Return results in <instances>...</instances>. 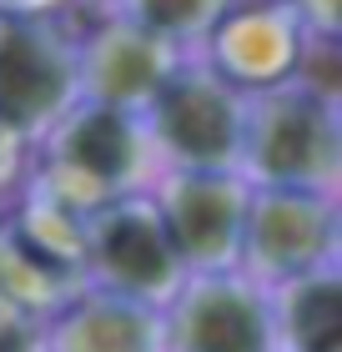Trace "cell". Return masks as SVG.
Segmentation results:
<instances>
[{"label": "cell", "mask_w": 342, "mask_h": 352, "mask_svg": "<svg viewBox=\"0 0 342 352\" xmlns=\"http://www.w3.org/2000/svg\"><path fill=\"white\" fill-rule=\"evenodd\" d=\"M337 101L312 81L267 86L262 96L242 101V146L237 162L267 186H307L328 191L337 176Z\"/></svg>", "instance_id": "obj_1"}, {"label": "cell", "mask_w": 342, "mask_h": 352, "mask_svg": "<svg viewBox=\"0 0 342 352\" xmlns=\"http://www.w3.org/2000/svg\"><path fill=\"white\" fill-rule=\"evenodd\" d=\"M151 136L182 171H232L242 146V96L202 66H171L146 96Z\"/></svg>", "instance_id": "obj_2"}, {"label": "cell", "mask_w": 342, "mask_h": 352, "mask_svg": "<svg viewBox=\"0 0 342 352\" xmlns=\"http://www.w3.org/2000/svg\"><path fill=\"white\" fill-rule=\"evenodd\" d=\"M76 91V51L30 15H0V131L36 136Z\"/></svg>", "instance_id": "obj_3"}, {"label": "cell", "mask_w": 342, "mask_h": 352, "mask_svg": "<svg viewBox=\"0 0 342 352\" xmlns=\"http://www.w3.org/2000/svg\"><path fill=\"white\" fill-rule=\"evenodd\" d=\"M337 242V217L328 191H307V186H267L257 191L242 212V247L257 272L267 277H302L317 272L332 257Z\"/></svg>", "instance_id": "obj_4"}, {"label": "cell", "mask_w": 342, "mask_h": 352, "mask_svg": "<svg viewBox=\"0 0 342 352\" xmlns=\"http://www.w3.org/2000/svg\"><path fill=\"white\" fill-rule=\"evenodd\" d=\"M86 262L106 292L136 302L167 297L182 277V262L167 242L161 217L141 201H101L86 232Z\"/></svg>", "instance_id": "obj_5"}, {"label": "cell", "mask_w": 342, "mask_h": 352, "mask_svg": "<svg viewBox=\"0 0 342 352\" xmlns=\"http://www.w3.org/2000/svg\"><path fill=\"white\" fill-rule=\"evenodd\" d=\"M242 212H247V191L232 171H176L156 206L176 262L197 272H217L237 257Z\"/></svg>", "instance_id": "obj_6"}, {"label": "cell", "mask_w": 342, "mask_h": 352, "mask_svg": "<svg viewBox=\"0 0 342 352\" xmlns=\"http://www.w3.org/2000/svg\"><path fill=\"white\" fill-rule=\"evenodd\" d=\"M171 352H272L267 302L247 282L202 272L171 307Z\"/></svg>", "instance_id": "obj_7"}, {"label": "cell", "mask_w": 342, "mask_h": 352, "mask_svg": "<svg viewBox=\"0 0 342 352\" xmlns=\"http://www.w3.org/2000/svg\"><path fill=\"white\" fill-rule=\"evenodd\" d=\"M141 126L131 121V111L86 101L76 116L56 121V146L51 162L56 171L86 182L101 197H116L121 186H131V176L141 171Z\"/></svg>", "instance_id": "obj_8"}, {"label": "cell", "mask_w": 342, "mask_h": 352, "mask_svg": "<svg viewBox=\"0 0 342 352\" xmlns=\"http://www.w3.org/2000/svg\"><path fill=\"white\" fill-rule=\"evenodd\" d=\"M167 71H171L167 45L156 36H146V30H136L131 21L106 25L76 56V81H86V96L101 106H121V111L141 106Z\"/></svg>", "instance_id": "obj_9"}, {"label": "cell", "mask_w": 342, "mask_h": 352, "mask_svg": "<svg viewBox=\"0 0 342 352\" xmlns=\"http://www.w3.org/2000/svg\"><path fill=\"white\" fill-rule=\"evenodd\" d=\"M56 352H156V322L136 297H86L56 327Z\"/></svg>", "instance_id": "obj_10"}, {"label": "cell", "mask_w": 342, "mask_h": 352, "mask_svg": "<svg viewBox=\"0 0 342 352\" xmlns=\"http://www.w3.org/2000/svg\"><path fill=\"white\" fill-rule=\"evenodd\" d=\"M282 327L292 352H342V282L328 267L292 277L282 302Z\"/></svg>", "instance_id": "obj_11"}, {"label": "cell", "mask_w": 342, "mask_h": 352, "mask_svg": "<svg viewBox=\"0 0 342 352\" xmlns=\"http://www.w3.org/2000/svg\"><path fill=\"white\" fill-rule=\"evenodd\" d=\"M222 10H226V0H121V21L156 36L161 45L202 36Z\"/></svg>", "instance_id": "obj_12"}, {"label": "cell", "mask_w": 342, "mask_h": 352, "mask_svg": "<svg viewBox=\"0 0 342 352\" xmlns=\"http://www.w3.org/2000/svg\"><path fill=\"white\" fill-rule=\"evenodd\" d=\"M307 25L317 30V41H337V25H342V0H297Z\"/></svg>", "instance_id": "obj_13"}, {"label": "cell", "mask_w": 342, "mask_h": 352, "mask_svg": "<svg viewBox=\"0 0 342 352\" xmlns=\"http://www.w3.org/2000/svg\"><path fill=\"white\" fill-rule=\"evenodd\" d=\"M0 352H30V338H25L21 317H0Z\"/></svg>", "instance_id": "obj_14"}, {"label": "cell", "mask_w": 342, "mask_h": 352, "mask_svg": "<svg viewBox=\"0 0 342 352\" xmlns=\"http://www.w3.org/2000/svg\"><path fill=\"white\" fill-rule=\"evenodd\" d=\"M41 6H51V0H0V15H30Z\"/></svg>", "instance_id": "obj_15"}]
</instances>
